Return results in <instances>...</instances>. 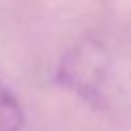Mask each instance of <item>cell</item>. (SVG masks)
Wrapping results in <instances>:
<instances>
[{"mask_svg":"<svg viewBox=\"0 0 131 131\" xmlns=\"http://www.w3.org/2000/svg\"><path fill=\"white\" fill-rule=\"evenodd\" d=\"M25 111L18 96L0 80V131H20Z\"/></svg>","mask_w":131,"mask_h":131,"instance_id":"cell-1","label":"cell"}]
</instances>
